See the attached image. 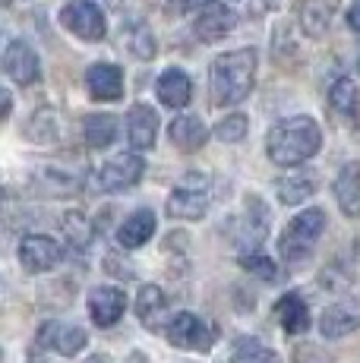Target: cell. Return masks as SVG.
I'll return each mask as SVG.
<instances>
[{"instance_id":"1","label":"cell","mask_w":360,"mask_h":363,"mask_svg":"<svg viewBox=\"0 0 360 363\" xmlns=\"http://www.w3.org/2000/svg\"><path fill=\"white\" fill-rule=\"evenodd\" d=\"M322 149V130L313 117H288L269 130L266 152L279 167H297Z\"/></svg>"},{"instance_id":"2","label":"cell","mask_w":360,"mask_h":363,"mask_svg":"<svg viewBox=\"0 0 360 363\" xmlns=\"http://www.w3.org/2000/svg\"><path fill=\"white\" fill-rule=\"evenodd\" d=\"M256 57L253 48H240V51H227L215 57L209 69V86H212V104L218 108H234L253 92L256 82Z\"/></svg>"},{"instance_id":"3","label":"cell","mask_w":360,"mask_h":363,"mask_svg":"<svg viewBox=\"0 0 360 363\" xmlns=\"http://www.w3.org/2000/svg\"><path fill=\"white\" fill-rule=\"evenodd\" d=\"M325 231V212L322 208H307L297 218H291V225L279 237V253L285 262H300L313 253L316 240Z\"/></svg>"},{"instance_id":"4","label":"cell","mask_w":360,"mask_h":363,"mask_svg":"<svg viewBox=\"0 0 360 363\" xmlns=\"http://www.w3.org/2000/svg\"><path fill=\"white\" fill-rule=\"evenodd\" d=\"M60 26L70 29L76 38L82 41H101L108 32V23H105V13L92 4V0H73L60 10Z\"/></svg>"},{"instance_id":"5","label":"cell","mask_w":360,"mask_h":363,"mask_svg":"<svg viewBox=\"0 0 360 363\" xmlns=\"http://www.w3.org/2000/svg\"><path fill=\"white\" fill-rule=\"evenodd\" d=\"M164 335L174 347H184V351H199L206 354L212 347V329L196 316V313H177L168 325H164Z\"/></svg>"},{"instance_id":"6","label":"cell","mask_w":360,"mask_h":363,"mask_svg":"<svg viewBox=\"0 0 360 363\" xmlns=\"http://www.w3.org/2000/svg\"><path fill=\"white\" fill-rule=\"evenodd\" d=\"M142 158L136 152H123V155H114L108 164L99 167V186L105 193H120V190H130L142 180Z\"/></svg>"},{"instance_id":"7","label":"cell","mask_w":360,"mask_h":363,"mask_svg":"<svg viewBox=\"0 0 360 363\" xmlns=\"http://www.w3.org/2000/svg\"><path fill=\"white\" fill-rule=\"evenodd\" d=\"M64 250L54 237L47 234H26L23 243H19V262H23L26 272H47L60 262Z\"/></svg>"},{"instance_id":"8","label":"cell","mask_w":360,"mask_h":363,"mask_svg":"<svg viewBox=\"0 0 360 363\" xmlns=\"http://www.w3.org/2000/svg\"><path fill=\"white\" fill-rule=\"evenodd\" d=\"M127 313V294L120 288H111V284H101L89 294V316L99 329H111L117 325Z\"/></svg>"},{"instance_id":"9","label":"cell","mask_w":360,"mask_h":363,"mask_svg":"<svg viewBox=\"0 0 360 363\" xmlns=\"http://www.w3.org/2000/svg\"><path fill=\"white\" fill-rule=\"evenodd\" d=\"M237 26V13L225 4H203L196 23H193V32H196L199 41H221L225 35L234 32Z\"/></svg>"},{"instance_id":"10","label":"cell","mask_w":360,"mask_h":363,"mask_svg":"<svg viewBox=\"0 0 360 363\" xmlns=\"http://www.w3.org/2000/svg\"><path fill=\"white\" fill-rule=\"evenodd\" d=\"M4 73L10 76L16 86H32L38 79L41 67H38V54L32 51L29 41H10L4 54Z\"/></svg>"},{"instance_id":"11","label":"cell","mask_w":360,"mask_h":363,"mask_svg":"<svg viewBox=\"0 0 360 363\" xmlns=\"http://www.w3.org/2000/svg\"><path fill=\"white\" fill-rule=\"evenodd\" d=\"M127 139L136 152H149L158 139V114L152 104H133L127 114Z\"/></svg>"},{"instance_id":"12","label":"cell","mask_w":360,"mask_h":363,"mask_svg":"<svg viewBox=\"0 0 360 363\" xmlns=\"http://www.w3.org/2000/svg\"><path fill=\"white\" fill-rule=\"evenodd\" d=\"M354 329H360V303H354V300H342V303H332L322 310L320 316L322 338H344Z\"/></svg>"},{"instance_id":"13","label":"cell","mask_w":360,"mask_h":363,"mask_svg":"<svg viewBox=\"0 0 360 363\" xmlns=\"http://www.w3.org/2000/svg\"><path fill=\"white\" fill-rule=\"evenodd\" d=\"M86 89L95 101H117L123 95V69L114 64H92L86 73Z\"/></svg>"},{"instance_id":"14","label":"cell","mask_w":360,"mask_h":363,"mask_svg":"<svg viewBox=\"0 0 360 363\" xmlns=\"http://www.w3.org/2000/svg\"><path fill=\"white\" fill-rule=\"evenodd\" d=\"M338 13V0H303L300 10H297V19H300V29L310 38H322L329 32L332 19Z\"/></svg>"},{"instance_id":"15","label":"cell","mask_w":360,"mask_h":363,"mask_svg":"<svg viewBox=\"0 0 360 363\" xmlns=\"http://www.w3.org/2000/svg\"><path fill=\"white\" fill-rule=\"evenodd\" d=\"M168 136L180 152H199L206 143H209V127L193 114H180L177 121H171Z\"/></svg>"},{"instance_id":"16","label":"cell","mask_w":360,"mask_h":363,"mask_svg":"<svg viewBox=\"0 0 360 363\" xmlns=\"http://www.w3.org/2000/svg\"><path fill=\"white\" fill-rule=\"evenodd\" d=\"M155 92H158V99H162L164 108H186L190 99H193V82H190V76H186L184 69L171 67V69H164V73L158 76Z\"/></svg>"},{"instance_id":"17","label":"cell","mask_w":360,"mask_h":363,"mask_svg":"<svg viewBox=\"0 0 360 363\" xmlns=\"http://www.w3.org/2000/svg\"><path fill=\"white\" fill-rule=\"evenodd\" d=\"M335 199L348 218H360V162L342 167L335 177Z\"/></svg>"},{"instance_id":"18","label":"cell","mask_w":360,"mask_h":363,"mask_svg":"<svg viewBox=\"0 0 360 363\" xmlns=\"http://www.w3.org/2000/svg\"><path fill=\"white\" fill-rule=\"evenodd\" d=\"M152 234H155V212H152V208H140V212H133L120 225L117 243H120L123 250H140L142 243L152 240Z\"/></svg>"},{"instance_id":"19","label":"cell","mask_w":360,"mask_h":363,"mask_svg":"<svg viewBox=\"0 0 360 363\" xmlns=\"http://www.w3.org/2000/svg\"><path fill=\"white\" fill-rule=\"evenodd\" d=\"M41 341L51 345L54 351L64 354V357H76V354L89 345V335H86V329H79V325L51 323V325H45V332H41Z\"/></svg>"},{"instance_id":"20","label":"cell","mask_w":360,"mask_h":363,"mask_svg":"<svg viewBox=\"0 0 360 363\" xmlns=\"http://www.w3.org/2000/svg\"><path fill=\"white\" fill-rule=\"evenodd\" d=\"M209 212V196L206 190H184L177 186L168 199V215L171 218H184V221H199Z\"/></svg>"},{"instance_id":"21","label":"cell","mask_w":360,"mask_h":363,"mask_svg":"<svg viewBox=\"0 0 360 363\" xmlns=\"http://www.w3.org/2000/svg\"><path fill=\"white\" fill-rule=\"evenodd\" d=\"M275 316H279V323H281V329L291 332V335H303L310 329V306H307V300H303L300 294H285L275 303Z\"/></svg>"},{"instance_id":"22","label":"cell","mask_w":360,"mask_h":363,"mask_svg":"<svg viewBox=\"0 0 360 363\" xmlns=\"http://www.w3.org/2000/svg\"><path fill=\"white\" fill-rule=\"evenodd\" d=\"M32 184L45 196H73V193H79L82 180L70 171H60V167H41L35 177H32Z\"/></svg>"},{"instance_id":"23","label":"cell","mask_w":360,"mask_h":363,"mask_svg":"<svg viewBox=\"0 0 360 363\" xmlns=\"http://www.w3.org/2000/svg\"><path fill=\"white\" fill-rule=\"evenodd\" d=\"M275 190H279V199L285 206H300V202H307L316 193V180L303 171H291L285 177H279Z\"/></svg>"},{"instance_id":"24","label":"cell","mask_w":360,"mask_h":363,"mask_svg":"<svg viewBox=\"0 0 360 363\" xmlns=\"http://www.w3.org/2000/svg\"><path fill=\"white\" fill-rule=\"evenodd\" d=\"M329 104H332V111H335L338 117H348V121H357L360 117V92H357V86L351 79H335L332 82V89H329Z\"/></svg>"},{"instance_id":"25","label":"cell","mask_w":360,"mask_h":363,"mask_svg":"<svg viewBox=\"0 0 360 363\" xmlns=\"http://www.w3.org/2000/svg\"><path fill=\"white\" fill-rule=\"evenodd\" d=\"M164 306H168L164 291L158 288V284H142L140 294H136V316L142 319V325L155 329V323H158V316L164 313Z\"/></svg>"},{"instance_id":"26","label":"cell","mask_w":360,"mask_h":363,"mask_svg":"<svg viewBox=\"0 0 360 363\" xmlns=\"http://www.w3.org/2000/svg\"><path fill=\"white\" fill-rule=\"evenodd\" d=\"M120 38H123V48H127L130 57H136V60L155 57V38H152V32L145 23H130Z\"/></svg>"},{"instance_id":"27","label":"cell","mask_w":360,"mask_h":363,"mask_svg":"<svg viewBox=\"0 0 360 363\" xmlns=\"http://www.w3.org/2000/svg\"><path fill=\"white\" fill-rule=\"evenodd\" d=\"M82 133H86V143L92 149H108L117 139V121L111 114H89L82 123Z\"/></svg>"},{"instance_id":"28","label":"cell","mask_w":360,"mask_h":363,"mask_svg":"<svg viewBox=\"0 0 360 363\" xmlns=\"http://www.w3.org/2000/svg\"><path fill=\"white\" fill-rule=\"evenodd\" d=\"M231 363H281V357L272 351V347H266L262 341H256V338L247 335V338L234 341Z\"/></svg>"},{"instance_id":"29","label":"cell","mask_w":360,"mask_h":363,"mask_svg":"<svg viewBox=\"0 0 360 363\" xmlns=\"http://www.w3.org/2000/svg\"><path fill=\"white\" fill-rule=\"evenodd\" d=\"M57 117H54V111H35L29 121V127H26V136L32 139V143H41V145H51L57 143Z\"/></svg>"},{"instance_id":"30","label":"cell","mask_w":360,"mask_h":363,"mask_svg":"<svg viewBox=\"0 0 360 363\" xmlns=\"http://www.w3.org/2000/svg\"><path fill=\"white\" fill-rule=\"evenodd\" d=\"M60 228H64V237L73 243L76 250H86V247H89V237H92V225H89V218H86L82 212L64 215Z\"/></svg>"},{"instance_id":"31","label":"cell","mask_w":360,"mask_h":363,"mask_svg":"<svg viewBox=\"0 0 360 363\" xmlns=\"http://www.w3.org/2000/svg\"><path fill=\"white\" fill-rule=\"evenodd\" d=\"M250 133V121H247V114H227L225 121L215 127V139L218 143H240V139Z\"/></svg>"},{"instance_id":"32","label":"cell","mask_w":360,"mask_h":363,"mask_svg":"<svg viewBox=\"0 0 360 363\" xmlns=\"http://www.w3.org/2000/svg\"><path fill=\"white\" fill-rule=\"evenodd\" d=\"M240 262H244V269H250L256 278H262V281H279V265H275L269 256L262 253H240Z\"/></svg>"},{"instance_id":"33","label":"cell","mask_w":360,"mask_h":363,"mask_svg":"<svg viewBox=\"0 0 360 363\" xmlns=\"http://www.w3.org/2000/svg\"><path fill=\"white\" fill-rule=\"evenodd\" d=\"M105 272H111V275H120V278H133V272H130V262H123L120 256H108L105 259Z\"/></svg>"},{"instance_id":"34","label":"cell","mask_w":360,"mask_h":363,"mask_svg":"<svg viewBox=\"0 0 360 363\" xmlns=\"http://www.w3.org/2000/svg\"><path fill=\"white\" fill-rule=\"evenodd\" d=\"M10 111H13V95L0 86V121H6V117H10Z\"/></svg>"},{"instance_id":"35","label":"cell","mask_w":360,"mask_h":363,"mask_svg":"<svg viewBox=\"0 0 360 363\" xmlns=\"http://www.w3.org/2000/svg\"><path fill=\"white\" fill-rule=\"evenodd\" d=\"M348 26L354 32H360V0H354V4H351V10H348Z\"/></svg>"},{"instance_id":"36","label":"cell","mask_w":360,"mask_h":363,"mask_svg":"<svg viewBox=\"0 0 360 363\" xmlns=\"http://www.w3.org/2000/svg\"><path fill=\"white\" fill-rule=\"evenodd\" d=\"M86 363H111V360H108V357H101V354H95V357H89Z\"/></svg>"},{"instance_id":"37","label":"cell","mask_w":360,"mask_h":363,"mask_svg":"<svg viewBox=\"0 0 360 363\" xmlns=\"http://www.w3.org/2000/svg\"><path fill=\"white\" fill-rule=\"evenodd\" d=\"M130 363H145L142 354H130Z\"/></svg>"},{"instance_id":"38","label":"cell","mask_w":360,"mask_h":363,"mask_svg":"<svg viewBox=\"0 0 360 363\" xmlns=\"http://www.w3.org/2000/svg\"><path fill=\"white\" fill-rule=\"evenodd\" d=\"M262 4H266V6H269V10H275V6H279V4H281V0H262Z\"/></svg>"},{"instance_id":"39","label":"cell","mask_w":360,"mask_h":363,"mask_svg":"<svg viewBox=\"0 0 360 363\" xmlns=\"http://www.w3.org/2000/svg\"><path fill=\"white\" fill-rule=\"evenodd\" d=\"M186 4H199V0H186Z\"/></svg>"},{"instance_id":"40","label":"cell","mask_w":360,"mask_h":363,"mask_svg":"<svg viewBox=\"0 0 360 363\" xmlns=\"http://www.w3.org/2000/svg\"><path fill=\"white\" fill-rule=\"evenodd\" d=\"M0 202H4V190H0Z\"/></svg>"},{"instance_id":"41","label":"cell","mask_w":360,"mask_h":363,"mask_svg":"<svg viewBox=\"0 0 360 363\" xmlns=\"http://www.w3.org/2000/svg\"><path fill=\"white\" fill-rule=\"evenodd\" d=\"M111 4H117V0H111Z\"/></svg>"}]
</instances>
